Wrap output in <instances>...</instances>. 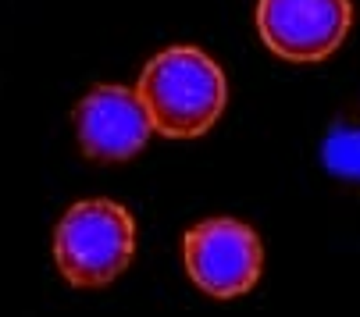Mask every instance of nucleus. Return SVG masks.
<instances>
[{"instance_id":"5","label":"nucleus","mask_w":360,"mask_h":317,"mask_svg":"<svg viewBox=\"0 0 360 317\" xmlns=\"http://www.w3.org/2000/svg\"><path fill=\"white\" fill-rule=\"evenodd\" d=\"M75 136L82 157L96 164H118L136 157L150 136V115L129 86H96L75 108Z\"/></svg>"},{"instance_id":"6","label":"nucleus","mask_w":360,"mask_h":317,"mask_svg":"<svg viewBox=\"0 0 360 317\" xmlns=\"http://www.w3.org/2000/svg\"><path fill=\"white\" fill-rule=\"evenodd\" d=\"M325 161H328V168L335 172V175H342V179H356V129L349 125H339L332 136H328V143H325Z\"/></svg>"},{"instance_id":"3","label":"nucleus","mask_w":360,"mask_h":317,"mask_svg":"<svg viewBox=\"0 0 360 317\" xmlns=\"http://www.w3.org/2000/svg\"><path fill=\"white\" fill-rule=\"evenodd\" d=\"M182 253L189 282L214 299L250 292L264 271L261 235L236 218H211L193 225L182 239Z\"/></svg>"},{"instance_id":"4","label":"nucleus","mask_w":360,"mask_h":317,"mask_svg":"<svg viewBox=\"0 0 360 317\" xmlns=\"http://www.w3.org/2000/svg\"><path fill=\"white\" fill-rule=\"evenodd\" d=\"M349 25V0H257V32L264 46L292 65L332 58Z\"/></svg>"},{"instance_id":"1","label":"nucleus","mask_w":360,"mask_h":317,"mask_svg":"<svg viewBox=\"0 0 360 317\" xmlns=\"http://www.w3.org/2000/svg\"><path fill=\"white\" fill-rule=\"evenodd\" d=\"M136 96L150 115L153 132L165 139H200L225 111L229 82L214 58L196 46H172L150 58Z\"/></svg>"},{"instance_id":"2","label":"nucleus","mask_w":360,"mask_h":317,"mask_svg":"<svg viewBox=\"0 0 360 317\" xmlns=\"http://www.w3.org/2000/svg\"><path fill=\"white\" fill-rule=\"evenodd\" d=\"M136 253V221L115 200H79L54 228V264L75 289L111 285Z\"/></svg>"}]
</instances>
